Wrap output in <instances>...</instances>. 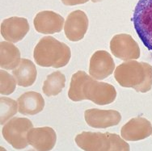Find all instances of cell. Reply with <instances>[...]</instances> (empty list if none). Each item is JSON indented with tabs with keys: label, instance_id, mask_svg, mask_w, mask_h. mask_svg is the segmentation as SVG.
I'll return each mask as SVG.
<instances>
[{
	"label": "cell",
	"instance_id": "obj_9",
	"mask_svg": "<svg viewBox=\"0 0 152 151\" xmlns=\"http://www.w3.org/2000/svg\"><path fill=\"white\" fill-rule=\"evenodd\" d=\"M115 69V63L110 53L105 50L94 53L90 59L89 74L96 80H103L111 75Z\"/></svg>",
	"mask_w": 152,
	"mask_h": 151
},
{
	"label": "cell",
	"instance_id": "obj_7",
	"mask_svg": "<svg viewBox=\"0 0 152 151\" xmlns=\"http://www.w3.org/2000/svg\"><path fill=\"white\" fill-rule=\"evenodd\" d=\"M110 50L116 58L125 61L140 57L139 46L129 34L122 33L114 36L110 41Z\"/></svg>",
	"mask_w": 152,
	"mask_h": 151
},
{
	"label": "cell",
	"instance_id": "obj_22",
	"mask_svg": "<svg viewBox=\"0 0 152 151\" xmlns=\"http://www.w3.org/2000/svg\"><path fill=\"white\" fill-rule=\"evenodd\" d=\"M92 3H99V2H101L103 0H91Z\"/></svg>",
	"mask_w": 152,
	"mask_h": 151
},
{
	"label": "cell",
	"instance_id": "obj_14",
	"mask_svg": "<svg viewBox=\"0 0 152 151\" xmlns=\"http://www.w3.org/2000/svg\"><path fill=\"white\" fill-rule=\"evenodd\" d=\"M28 142L37 150H51L57 141L55 131L50 127L32 128L28 133Z\"/></svg>",
	"mask_w": 152,
	"mask_h": 151
},
{
	"label": "cell",
	"instance_id": "obj_17",
	"mask_svg": "<svg viewBox=\"0 0 152 151\" xmlns=\"http://www.w3.org/2000/svg\"><path fill=\"white\" fill-rule=\"evenodd\" d=\"M20 52L11 42L0 43V66L5 70H14L20 62Z\"/></svg>",
	"mask_w": 152,
	"mask_h": 151
},
{
	"label": "cell",
	"instance_id": "obj_8",
	"mask_svg": "<svg viewBox=\"0 0 152 151\" xmlns=\"http://www.w3.org/2000/svg\"><path fill=\"white\" fill-rule=\"evenodd\" d=\"M84 118L89 126L95 128H107L116 126L121 120V115L116 110L91 108L85 111Z\"/></svg>",
	"mask_w": 152,
	"mask_h": 151
},
{
	"label": "cell",
	"instance_id": "obj_18",
	"mask_svg": "<svg viewBox=\"0 0 152 151\" xmlns=\"http://www.w3.org/2000/svg\"><path fill=\"white\" fill-rule=\"evenodd\" d=\"M66 84V77L60 71H54L47 76L43 83V93L45 96H55L61 92Z\"/></svg>",
	"mask_w": 152,
	"mask_h": 151
},
{
	"label": "cell",
	"instance_id": "obj_21",
	"mask_svg": "<svg viewBox=\"0 0 152 151\" xmlns=\"http://www.w3.org/2000/svg\"><path fill=\"white\" fill-rule=\"evenodd\" d=\"M89 0H61L63 4L66 6H75V5H79V4H83V3H88Z\"/></svg>",
	"mask_w": 152,
	"mask_h": 151
},
{
	"label": "cell",
	"instance_id": "obj_4",
	"mask_svg": "<svg viewBox=\"0 0 152 151\" xmlns=\"http://www.w3.org/2000/svg\"><path fill=\"white\" fill-rule=\"evenodd\" d=\"M79 148L87 151H129V145L119 135L111 133L83 132L75 137Z\"/></svg>",
	"mask_w": 152,
	"mask_h": 151
},
{
	"label": "cell",
	"instance_id": "obj_6",
	"mask_svg": "<svg viewBox=\"0 0 152 151\" xmlns=\"http://www.w3.org/2000/svg\"><path fill=\"white\" fill-rule=\"evenodd\" d=\"M33 128L32 121L28 118L14 117L9 120L2 129L4 139L16 150L26 148L28 142V133Z\"/></svg>",
	"mask_w": 152,
	"mask_h": 151
},
{
	"label": "cell",
	"instance_id": "obj_13",
	"mask_svg": "<svg viewBox=\"0 0 152 151\" xmlns=\"http://www.w3.org/2000/svg\"><path fill=\"white\" fill-rule=\"evenodd\" d=\"M33 24L36 31L39 33H58L64 26V18L52 11H43L36 15Z\"/></svg>",
	"mask_w": 152,
	"mask_h": 151
},
{
	"label": "cell",
	"instance_id": "obj_19",
	"mask_svg": "<svg viewBox=\"0 0 152 151\" xmlns=\"http://www.w3.org/2000/svg\"><path fill=\"white\" fill-rule=\"evenodd\" d=\"M0 124L3 125L8 121L10 118L16 114L18 110V103L14 99L1 97L0 98Z\"/></svg>",
	"mask_w": 152,
	"mask_h": 151
},
{
	"label": "cell",
	"instance_id": "obj_16",
	"mask_svg": "<svg viewBox=\"0 0 152 151\" xmlns=\"http://www.w3.org/2000/svg\"><path fill=\"white\" fill-rule=\"evenodd\" d=\"M18 86L28 87L35 82L37 71L34 63L28 59H21L20 64L12 71Z\"/></svg>",
	"mask_w": 152,
	"mask_h": 151
},
{
	"label": "cell",
	"instance_id": "obj_1",
	"mask_svg": "<svg viewBox=\"0 0 152 151\" xmlns=\"http://www.w3.org/2000/svg\"><path fill=\"white\" fill-rule=\"evenodd\" d=\"M68 97L75 102L88 99L97 105H108L116 99L117 90L113 85L96 81L79 70L71 77Z\"/></svg>",
	"mask_w": 152,
	"mask_h": 151
},
{
	"label": "cell",
	"instance_id": "obj_11",
	"mask_svg": "<svg viewBox=\"0 0 152 151\" xmlns=\"http://www.w3.org/2000/svg\"><path fill=\"white\" fill-rule=\"evenodd\" d=\"M152 134V125L144 117L133 118L123 126L121 135L123 139L128 142H137L146 139Z\"/></svg>",
	"mask_w": 152,
	"mask_h": 151
},
{
	"label": "cell",
	"instance_id": "obj_2",
	"mask_svg": "<svg viewBox=\"0 0 152 151\" xmlns=\"http://www.w3.org/2000/svg\"><path fill=\"white\" fill-rule=\"evenodd\" d=\"M114 77L121 87L146 93L152 87V66L143 61H126L116 68Z\"/></svg>",
	"mask_w": 152,
	"mask_h": 151
},
{
	"label": "cell",
	"instance_id": "obj_5",
	"mask_svg": "<svg viewBox=\"0 0 152 151\" xmlns=\"http://www.w3.org/2000/svg\"><path fill=\"white\" fill-rule=\"evenodd\" d=\"M132 22L138 37L147 50L152 51V0H139Z\"/></svg>",
	"mask_w": 152,
	"mask_h": 151
},
{
	"label": "cell",
	"instance_id": "obj_3",
	"mask_svg": "<svg viewBox=\"0 0 152 151\" xmlns=\"http://www.w3.org/2000/svg\"><path fill=\"white\" fill-rule=\"evenodd\" d=\"M70 47L53 36L41 38L33 52L37 64L42 67H64L70 61Z\"/></svg>",
	"mask_w": 152,
	"mask_h": 151
},
{
	"label": "cell",
	"instance_id": "obj_12",
	"mask_svg": "<svg viewBox=\"0 0 152 151\" xmlns=\"http://www.w3.org/2000/svg\"><path fill=\"white\" fill-rule=\"evenodd\" d=\"M28 31L29 24L25 18L13 16L4 20L1 23V35L12 43L23 40Z\"/></svg>",
	"mask_w": 152,
	"mask_h": 151
},
{
	"label": "cell",
	"instance_id": "obj_10",
	"mask_svg": "<svg viewBox=\"0 0 152 151\" xmlns=\"http://www.w3.org/2000/svg\"><path fill=\"white\" fill-rule=\"evenodd\" d=\"M88 28V18L84 12L76 10L69 14L64 25L65 35L70 41H81Z\"/></svg>",
	"mask_w": 152,
	"mask_h": 151
},
{
	"label": "cell",
	"instance_id": "obj_20",
	"mask_svg": "<svg viewBox=\"0 0 152 151\" xmlns=\"http://www.w3.org/2000/svg\"><path fill=\"white\" fill-rule=\"evenodd\" d=\"M17 84L14 76L5 70H0V93L3 96H8L14 92Z\"/></svg>",
	"mask_w": 152,
	"mask_h": 151
},
{
	"label": "cell",
	"instance_id": "obj_15",
	"mask_svg": "<svg viewBox=\"0 0 152 151\" xmlns=\"http://www.w3.org/2000/svg\"><path fill=\"white\" fill-rule=\"evenodd\" d=\"M19 112L23 115H36L45 108V99L41 94L28 91L21 95L17 100Z\"/></svg>",
	"mask_w": 152,
	"mask_h": 151
}]
</instances>
